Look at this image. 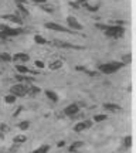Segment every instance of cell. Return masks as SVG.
<instances>
[{
	"instance_id": "5bb4252c",
	"label": "cell",
	"mask_w": 136,
	"mask_h": 153,
	"mask_svg": "<svg viewBox=\"0 0 136 153\" xmlns=\"http://www.w3.org/2000/svg\"><path fill=\"white\" fill-rule=\"evenodd\" d=\"M17 13L20 14V17H28L30 16V13H28V10L24 7V4H17Z\"/></svg>"
},
{
	"instance_id": "484cf974",
	"label": "cell",
	"mask_w": 136,
	"mask_h": 153,
	"mask_svg": "<svg viewBox=\"0 0 136 153\" xmlns=\"http://www.w3.org/2000/svg\"><path fill=\"white\" fill-rule=\"evenodd\" d=\"M28 128H30V122L28 120H23V122L19 123V129L20 131H27Z\"/></svg>"
},
{
	"instance_id": "7402d4cb",
	"label": "cell",
	"mask_w": 136,
	"mask_h": 153,
	"mask_svg": "<svg viewBox=\"0 0 136 153\" xmlns=\"http://www.w3.org/2000/svg\"><path fill=\"white\" fill-rule=\"evenodd\" d=\"M16 99H17V97L11 95V94H7V95L4 97V102L7 105H11V104H14V102H16Z\"/></svg>"
},
{
	"instance_id": "3957f363",
	"label": "cell",
	"mask_w": 136,
	"mask_h": 153,
	"mask_svg": "<svg viewBox=\"0 0 136 153\" xmlns=\"http://www.w3.org/2000/svg\"><path fill=\"white\" fill-rule=\"evenodd\" d=\"M106 37H112V38H119L123 36L125 33V28L122 26H108V28L103 31Z\"/></svg>"
},
{
	"instance_id": "7a4b0ae2",
	"label": "cell",
	"mask_w": 136,
	"mask_h": 153,
	"mask_svg": "<svg viewBox=\"0 0 136 153\" xmlns=\"http://www.w3.org/2000/svg\"><path fill=\"white\" fill-rule=\"evenodd\" d=\"M28 89H30V85L28 84H23V82H19V84H14V85H11L10 87V92L11 95H14V97H26L28 94Z\"/></svg>"
},
{
	"instance_id": "f1b7e54d",
	"label": "cell",
	"mask_w": 136,
	"mask_h": 153,
	"mask_svg": "<svg viewBox=\"0 0 136 153\" xmlns=\"http://www.w3.org/2000/svg\"><path fill=\"white\" fill-rule=\"evenodd\" d=\"M88 11H92V13H95V11H98L99 9V4H95V6H91V4H87V7H85Z\"/></svg>"
},
{
	"instance_id": "d6a6232c",
	"label": "cell",
	"mask_w": 136,
	"mask_h": 153,
	"mask_svg": "<svg viewBox=\"0 0 136 153\" xmlns=\"http://www.w3.org/2000/svg\"><path fill=\"white\" fill-rule=\"evenodd\" d=\"M131 60H132V55L131 54H128L126 55V57H123V61H122V62H123V64H129V62H131Z\"/></svg>"
},
{
	"instance_id": "e0dca14e",
	"label": "cell",
	"mask_w": 136,
	"mask_h": 153,
	"mask_svg": "<svg viewBox=\"0 0 136 153\" xmlns=\"http://www.w3.org/2000/svg\"><path fill=\"white\" fill-rule=\"evenodd\" d=\"M48 152H50V145H41L37 149L31 150L30 153H48Z\"/></svg>"
},
{
	"instance_id": "cb8c5ba5",
	"label": "cell",
	"mask_w": 136,
	"mask_h": 153,
	"mask_svg": "<svg viewBox=\"0 0 136 153\" xmlns=\"http://www.w3.org/2000/svg\"><path fill=\"white\" fill-rule=\"evenodd\" d=\"M13 60L11 55L9 53H0V61H4V62H10Z\"/></svg>"
},
{
	"instance_id": "7c38bea8",
	"label": "cell",
	"mask_w": 136,
	"mask_h": 153,
	"mask_svg": "<svg viewBox=\"0 0 136 153\" xmlns=\"http://www.w3.org/2000/svg\"><path fill=\"white\" fill-rule=\"evenodd\" d=\"M103 109L115 114V112H120L122 108H120V105H118V104H103Z\"/></svg>"
},
{
	"instance_id": "ffe728a7",
	"label": "cell",
	"mask_w": 136,
	"mask_h": 153,
	"mask_svg": "<svg viewBox=\"0 0 136 153\" xmlns=\"http://www.w3.org/2000/svg\"><path fill=\"white\" fill-rule=\"evenodd\" d=\"M40 9L43 11H45V13H54V6L53 4H48V3H43V4L40 6Z\"/></svg>"
},
{
	"instance_id": "74e56055",
	"label": "cell",
	"mask_w": 136,
	"mask_h": 153,
	"mask_svg": "<svg viewBox=\"0 0 136 153\" xmlns=\"http://www.w3.org/2000/svg\"><path fill=\"white\" fill-rule=\"evenodd\" d=\"M22 111H23V106H19V109L16 111V114H14V116H17V115L20 114V112H22Z\"/></svg>"
},
{
	"instance_id": "5b68a950",
	"label": "cell",
	"mask_w": 136,
	"mask_h": 153,
	"mask_svg": "<svg viewBox=\"0 0 136 153\" xmlns=\"http://www.w3.org/2000/svg\"><path fill=\"white\" fill-rule=\"evenodd\" d=\"M0 31H3L9 38L16 37V36H20V34L24 33L23 28H13L10 26H7V24H0Z\"/></svg>"
},
{
	"instance_id": "6da1fadb",
	"label": "cell",
	"mask_w": 136,
	"mask_h": 153,
	"mask_svg": "<svg viewBox=\"0 0 136 153\" xmlns=\"http://www.w3.org/2000/svg\"><path fill=\"white\" fill-rule=\"evenodd\" d=\"M122 67H125L123 62L114 61V62H106V64H101V65H98V71L102 72V74H114V72L119 71Z\"/></svg>"
},
{
	"instance_id": "8fae6325",
	"label": "cell",
	"mask_w": 136,
	"mask_h": 153,
	"mask_svg": "<svg viewBox=\"0 0 136 153\" xmlns=\"http://www.w3.org/2000/svg\"><path fill=\"white\" fill-rule=\"evenodd\" d=\"M11 58H13V61H19L20 64H23V62H28L30 61V55L26 54V53H16Z\"/></svg>"
},
{
	"instance_id": "4fadbf2b",
	"label": "cell",
	"mask_w": 136,
	"mask_h": 153,
	"mask_svg": "<svg viewBox=\"0 0 136 153\" xmlns=\"http://www.w3.org/2000/svg\"><path fill=\"white\" fill-rule=\"evenodd\" d=\"M13 142H14V145H23V143L27 142V136H26L24 133L16 135V136L13 137Z\"/></svg>"
},
{
	"instance_id": "d6986e66",
	"label": "cell",
	"mask_w": 136,
	"mask_h": 153,
	"mask_svg": "<svg viewBox=\"0 0 136 153\" xmlns=\"http://www.w3.org/2000/svg\"><path fill=\"white\" fill-rule=\"evenodd\" d=\"M16 70H17V72H19V74H22V75H24V74H28V72H31L27 68V67L24 65V64H17V65H16Z\"/></svg>"
},
{
	"instance_id": "1f68e13d",
	"label": "cell",
	"mask_w": 136,
	"mask_h": 153,
	"mask_svg": "<svg viewBox=\"0 0 136 153\" xmlns=\"http://www.w3.org/2000/svg\"><path fill=\"white\" fill-rule=\"evenodd\" d=\"M95 26H97V28H98V30H102V31H105V30L108 28V26H106V24H101V23H97Z\"/></svg>"
},
{
	"instance_id": "8d00e7d4",
	"label": "cell",
	"mask_w": 136,
	"mask_h": 153,
	"mask_svg": "<svg viewBox=\"0 0 136 153\" xmlns=\"http://www.w3.org/2000/svg\"><path fill=\"white\" fill-rule=\"evenodd\" d=\"M17 4H26L27 3V0H16Z\"/></svg>"
},
{
	"instance_id": "603a6c76",
	"label": "cell",
	"mask_w": 136,
	"mask_h": 153,
	"mask_svg": "<svg viewBox=\"0 0 136 153\" xmlns=\"http://www.w3.org/2000/svg\"><path fill=\"white\" fill-rule=\"evenodd\" d=\"M41 92V89H40V87H33V85H30V89H28V94L27 95H31V97H34V95H37V94Z\"/></svg>"
},
{
	"instance_id": "52a82bcc",
	"label": "cell",
	"mask_w": 136,
	"mask_h": 153,
	"mask_svg": "<svg viewBox=\"0 0 136 153\" xmlns=\"http://www.w3.org/2000/svg\"><path fill=\"white\" fill-rule=\"evenodd\" d=\"M67 24H68V28H71V30H84V26L74 16L67 17Z\"/></svg>"
},
{
	"instance_id": "9c48e42d",
	"label": "cell",
	"mask_w": 136,
	"mask_h": 153,
	"mask_svg": "<svg viewBox=\"0 0 136 153\" xmlns=\"http://www.w3.org/2000/svg\"><path fill=\"white\" fill-rule=\"evenodd\" d=\"M78 112H80V106L77 104L68 105V106H65V109H64V114H65L67 116H75Z\"/></svg>"
},
{
	"instance_id": "277c9868",
	"label": "cell",
	"mask_w": 136,
	"mask_h": 153,
	"mask_svg": "<svg viewBox=\"0 0 136 153\" xmlns=\"http://www.w3.org/2000/svg\"><path fill=\"white\" fill-rule=\"evenodd\" d=\"M45 28H48V30H53V31H58V33H68V34H75V31H72L71 28L68 27H64V26H61L58 23H53V22H48L44 24Z\"/></svg>"
},
{
	"instance_id": "83f0119b",
	"label": "cell",
	"mask_w": 136,
	"mask_h": 153,
	"mask_svg": "<svg viewBox=\"0 0 136 153\" xmlns=\"http://www.w3.org/2000/svg\"><path fill=\"white\" fill-rule=\"evenodd\" d=\"M0 132L1 133H7V132H10V126L7 125V123H0Z\"/></svg>"
},
{
	"instance_id": "44dd1931",
	"label": "cell",
	"mask_w": 136,
	"mask_h": 153,
	"mask_svg": "<svg viewBox=\"0 0 136 153\" xmlns=\"http://www.w3.org/2000/svg\"><path fill=\"white\" fill-rule=\"evenodd\" d=\"M82 146H84V142H74L70 148H68V150H70L71 153H74V152H77L78 149H81Z\"/></svg>"
},
{
	"instance_id": "4dcf8cb0",
	"label": "cell",
	"mask_w": 136,
	"mask_h": 153,
	"mask_svg": "<svg viewBox=\"0 0 136 153\" xmlns=\"http://www.w3.org/2000/svg\"><path fill=\"white\" fill-rule=\"evenodd\" d=\"M77 4L80 7H87V4H89V3H88V0H77Z\"/></svg>"
},
{
	"instance_id": "836d02e7",
	"label": "cell",
	"mask_w": 136,
	"mask_h": 153,
	"mask_svg": "<svg viewBox=\"0 0 136 153\" xmlns=\"http://www.w3.org/2000/svg\"><path fill=\"white\" fill-rule=\"evenodd\" d=\"M7 38H9V37H7L3 31H0V40H3V41H4V40H7Z\"/></svg>"
},
{
	"instance_id": "ba28073f",
	"label": "cell",
	"mask_w": 136,
	"mask_h": 153,
	"mask_svg": "<svg viewBox=\"0 0 136 153\" xmlns=\"http://www.w3.org/2000/svg\"><path fill=\"white\" fill-rule=\"evenodd\" d=\"M54 45L55 47H60V48H75V50H82L84 48V47L74 45V44L67 43V41H61V40H54Z\"/></svg>"
},
{
	"instance_id": "d590c367",
	"label": "cell",
	"mask_w": 136,
	"mask_h": 153,
	"mask_svg": "<svg viewBox=\"0 0 136 153\" xmlns=\"http://www.w3.org/2000/svg\"><path fill=\"white\" fill-rule=\"evenodd\" d=\"M57 146H58V148H64V146H65V142H64V140H61V142L57 143Z\"/></svg>"
},
{
	"instance_id": "8992f818",
	"label": "cell",
	"mask_w": 136,
	"mask_h": 153,
	"mask_svg": "<svg viewBox=\"0 0 136 153\" xmlns=\"http://www.w3.org/2000/svg\"><path fill=\"white\" fill-rule=\"evenodd\" d=\"M91 126H92V122H91V120H82V122H78V123H75L72 129H74V132H75V133H81V132L89 129Z\"/></svg>"
},
{
	"instance_id": "ac0fdd59",
	"label": "cell",
	"mask_w": 136,
	"mask_h": 153,
	"mask_svg": "<svg viewBox=\"0 0 136 153\" xmlns=\"http://www.w3.org/2000/svg\"><path fill=\"white\" fill-rule=\"evenodd\" d=\"M34 43H37L38 45H44V44H48V41H47L45 37L40 36V34H36V36H34Z\"/></svg>"
},
{
	"instance_id": "9a60e30c",
	"label": "cell",
	"mask_w": 136,
	"mask_h": 153,
	"mask_svg": "<svg viewBox=\"0 0 136 153\" xmlns=\"http://www.w3.org/2000/svg\"><path fill=\"white\" fill-rule=\"evenodd\" d=\"M45 97H47L51 102H58V95H57V92L51 91V89H47V91H45Z\"/></svg>"
},
{
	"instance_id": "e575fe53",
	"label": "cell",
	"mask_w": 136,
	"mask_h": 153,
	"mask_svg": "<svg viewBox=\"0 0 136 153\" xmlns=\"http://www.w3.org/2000/svg\"><path fill=\"white\" fill-rule=\"evenodd\" d=\"M34 3H38V4H43V3H47V0H31Z\"/></svg>"
},
{
	"instance_id": "f35d334b",
	"label": "cell",
	"mask_w": 136,
	"mask_h": 153,
	"mask_svg": "<svg viewBox=\"0 0 136 153\" xmlns=\"http://www.w3.org/2000/svg\"><path fill=\"white\" fill-rule=\"evenodd\" d=\"M3 137H4V135H3V133H1V132H0V140H1V139H3Z\"/></svg>"
},
{
	"instance_id": "30bf717a",
	"label": "cell",
	"mask_w": 136,
	"mask_h": 153,
	"mask_svg": "<svg viewBox=\"0 0 136 153\" xmlns=\"http://www.w3.org/2000/svg\"><path fill=\"white\" fill-rule=\"evenodd\" d=\"M1 19L3 20H9L11 23H16V24H23V19L19 14H3Z\"/></svg>"
},
{
	"instance_id": "4316f807",
	"label": "cell",
	"mask_w": 136,
	"mask_h": 153,
	"mask_svg": "<svg viewBox=\"0 0 136 153\" xmlns=\"http://www.w3.org/2000/svg\"><path fill=\"white\" fill-rule=\"evenodd\" d=\"M123 146H126V148H132V136L131 135L125 136V139H123Z\"/></svg>"
},
{
	"instance_id": "2e32d148",
	"label": "cell",
	"mask_w": 136,
	"mask_h": 153,
	"mask_svg": "<svg viewBox=\"0 0 136 153\" xmlns=\"http://www.w3.org/2000/svg\"><path fill=\"white\" fill-rule=\"evenodd\" d=\"M61 67H62V61H61V60H55V61H53V62H50V64H48V68L51 70V71L60 70Z\"/></svg>"
},
{
	"instance_id": "d4e9b609",
	"label": "cell",
	"mask_w": 136,
	"mask_h": 153,
	"mask_svg": "<svg viewBox=\"0 0 136 153\" xmlns=\"http://www.w3.org/2000/svg\"><path fill=\"white\" fill-rule=\"evenodd\" d=\"M106 119H108V116L105 114H98L94 116V122H103V120H106Z\"/></svg>"
},
{
	"instance_id": "f546056e",
	"label": "cell",
	"mask_w": 136,
	"mask_h": 153,
	"mask_svg": "<svg viewBox=\"0 0 136 153\" xmlns=\"http://www.w3.org/2000/svg\"><path fill=\"white\" fill-rule=\"evenodd\" d=\"M34 67H37V68H40V70H43V68H45V64H44L41 60H36L34 61Z\"/></svg>"
}]
</instances>
